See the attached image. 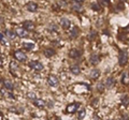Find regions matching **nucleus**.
Instances as JSON below:
<instances>
[{"mask_svg": "<svg viewBox=\"0 0 129 120\" xmlns=\"http://www.w3.org/2000/svg\"><path fill=\"white\" fill-rule=\"evenodd\" d=\"M96 37H97V32H96V31H92V32H89L88 40H90V41H93V40H94Z\"/></svg>", "mask_w": 129, "mask_h": 120, "instance_id": "25", "label": "nucleus"}, {"mask_svg": "<svg viewBox=\"0 0 129 120\" xmlns=\"http://www.w3.org/2000/svg\"><path fill=\"white\" fill-rule=\"evenodd\" d=\"M79 106H80V104L76 103V102H75V103H70L66 108V113H68V114L75 113V111H77V108H79Z\"/></svg>", "mask_w": 129, "mask_h": 120, "instance_id": "5", "label": "nucleus"}, {"mask_svg": "<svg viewBox=\"0 0 129 120\" xmlns=\"http://www.w3.org/2000/svg\"><path fill=\"white\" fill-rule=\"evenodd\" d=\"M33 104H35V106H37L38 108H40V109H43L46 106V102L42 99H36L33 101Z\"/></svg>", "mask_w": 129, "mask_h": 120, "instance_id": "7", "label": "nucleus"}, {"mask_svg": "<svg viewBox=\"0 0 129 120\" xmlns=\"http://www.w3.org/2000/svg\"><path fill=\"white\" fill-rule=\"evenodd\" d=\"M14 57L16 60H18L19 62H25L26 60H27V56H26V54L24 53V51H16L14 53Z\"/></svg>", "mask_w": 129, "mask_h": 120, "instance_id": "4", "label": "nucleus"}, {"mask_svg": "<svg viewBox=\"0 0 129 120\" xmlns=\"http://www.w3.org/2000/svg\"><path fill=\"white\" fill-rule=\"evenodd\" d=\"M28 65H29V68H31V69L35 70V71H42L43 70V64L41 62H39V61H37V60L30 61Z\"/></svg>", "mask_w": 129, "mask_h": 120, "instance_id": "2", "label": "nucleus"}, {"mask_svg": "<svg viewBox=\"0 0 129 120\" xmlns=\"http://www.w3.org/2000/svg\"><path fill=\"white\" fill-rule=\"evenodd\" d=\"M85 115H86V111H85V108H82L80 111H79V115H77L79 120H83V119H84Z\"/></svg>", "mask_w": 129, "mask_h": 120, "instance_id": "22", "label": "nucleus"}, {"mask_svg": "<svg viewBox=\"0 0 129 120\" xmlns=\"http://www.w3.org/2000/svg\"><path fill=\"white\" fill-rule=\"evenodd\" d=\"M99 61H100V58H99V56L96 55V54H94V55H92L90 57H89V62L92 63L93 65L98 64Z\"/></svg>", "mask_w": 129, "mask_h": 120, "instance_id": "12", "label": "nucleus"}, {"mask_svg": "<svg viewBox=\"0 0 129 120\" xmlns=\"http://www.w3.org/2000/svg\"><path fill=\"white\" fill-rule=\"evenodd\" d=\"M118 62H120V67H124V65L127 64L128 62V53L126 51H122L120 53V56H118Z\"/></svg>", "mask_w": 129, "mask_h": 120, "instance_id": "1", "label": "nucleus"}, {"mask_svg": "<svg viewBox=\"0 0 129 120\" xmlns=\"http://www.w3.org/2000/svg\"><path fill=\"white\" fill-rule=\"evenodd\" d=\"M122 83L124 85H128L129 84V77L127 73H123V77H122Z\"/></svg>", "mask_w": 129, "mask_h": 120, "instance_id": "21", "label": "nucleus"}, {"mask_svg": "<svg viewBox=\"0 0 129 120\" xmlns=\"http://www.w3.org/2000/svg\"><path fill=\"white\" fill-rule=\"evenodd\" d=\"M0 81H1V78H0Z\"/></svg>", "mask_w": 129, "mask_h": 120, "instance_id": "37", "label": "nucleus"}, {"mask_svg": "<svg viewBox=\"0 0 129 120\" xmlns=\"http://www.w3.org/2000/svg\"><path fill=\"white\" fill-rule=\"evenodd\" d=\"M3 40V34L2 33H0V41H2Z\"/></svg>", "mask_w": 129, "mask_h": 120, "instance_id": "35", "label": "nucleus"}, {"mask_svg": "<svg viewBox=\"0 0 129 120\" xmlns=\"http://www.w3.org/2000/svg\"><path fill=\"white\" fill-rule=\"evenodd\" d=\"M47 84L51 87H57L59 84L58 77L55 76V75H49V77H47Z\"/></svg>", "mask_w": 129, "mask_h": 120, "instance_id": "3", "label": "nucleus"}, {"mask_svg": "<svg viewBox=\"0 0 129 120\" xmlns=\"http://www.w3.org/2000/svg\"><path fill=\"white\" fill-rule=\"evenodd\" d=\"M70 71H71V73L74 74V75H79V74L81 73V69H80V67H79L77 64L72 65V67L70 68Z\"/></svg>", "mask_w": 129, "mask_h": 120, "instance_id": "15", "label": "nucleus"}, {"mask_svg": "<svg viewBox=\"0 0 129 120\" xmlns=\"http://www.w3.org/2000/svg\"><path fill=\"white\" fill-rule=\"evenodd\" d=\"M81 55H82V53H81L79 49H71L70 51H69V56H70L71 58H80Z\"/></svg>", "mask_w": 129, "mask_h": 120, "instance_id": "13", "label": "nucleus"}, {"mask_svg": "<svg viewBox=\"0 0 129 120\" xmlns=\"http://www.w3.org/2000/svg\"><path fill=\"white\" fill-rule=\"evenodd\" d=\"M59 3H60L62 7H66V5H67V2L65 1V0H60V1H59Z\"/></svg>", "mask_w": 129, "mask_h": 120, "instance_id": "31", "label": "nucleus"}, {"mask_svg": "<svg viewBox=\"0 0 129 120\" xmlns=\"http://www.w3.org/2000/svg\"><path fill=\"white\" fill-rule=\"evenodd\" d=\"M93 120H101V119H100V117H99V116L96 115V116L94 117V119H93Z\"/></svg>", "mask_w": 129, "mask_h": 120, "instance_id": "34", "label": "nucleus"}, {"mask_svg": "<svg viewBox=\"0 0 129 120\" xmlns=\"http://www.w3.org/2000/svg\"><path fill=\"white\" fill-rule=\"evenodd\" d=\"M102 2H104V3H106V4H110L111 0H102Z\"/></svg>", "mask_w": 129, "mask_h": 120, "instance_id": "33", "label": "nucleus"}, {"mask_svg": "<svg viewBox=\"0 0 129 120\" xmlns=\"http://www.w3.org/2000/svg\"><path fill=\"white\" fill-rule=\"evenodd\" d=\"M49 28L51 30H54V31H57V30H58V27H57V25H55V24H51V25L49 26Z\"/></svg>", "mask_w": 129, "mask_h": 120, "instance_id": "28", "label": "nucleus"}, {"mask_svg": "<svg viewBox=\"0 0 129 120\" xmlns=\"http://www.w3.org/2000/svg\"><path fill=\"white\" fill-rule=\"evenodd\" d=\"M92 8L95 10V11H99V10H100V7H99L97 3H93V4H92Z\"/></svg>", "mask_w": 129, "mask_h": 120, "instance_id": "29", "label": "nucleus"}, {"mask_svg": "<svg viewBox=\"0 0 129 120\" xmlns=\"http://www.w3.org/2000/svg\"><path fill=\"white\" fill-rule=\"evenodd\" d=\"M99 76H100V71L98 69H93L89 73V77L93 79H97Z\"/></svg>", "mask_w": 129, "mask_h": 120, "instance_id": "14", "label": "nucleus"}, {"mask_svg": "<svg viewBox=\"0 0 129 120\" xmlns=\"http://www.w3.org/2000/svg\"><path fill=\"white\" fill-rule=\"evenodd\" d=\"M60 26L63 28V29H68V28L71 26V23H70V21H69L68 18L62 17V18L60 19Z\"/></svg>", "mask_w": 129, "mask_h": 120, "instance_id": "10", "label": "nucleus"}, {"mask_svg": "<svg viewBox=\"0 0 129 120\" xmlns=\"http://www.w3.org/2000/svg\"><path fill=\"white\" fill-rule=\"evenodd\" d=\"M97 89H98L100 92H102L103 90H104V85H103L102 83H99L98 85H97Z\"/></svg>", "mask_w": 129, "mask_h": 120, "instance_id": "26", "label": "nucleus"}, {"mask_svg": "<svg viewBox=\"0 0 129 120\" xmlns=\"http://www.w3.org/2000/svg\"><path fill=\"white\" fill-rule=\"evenodd\" d=\"M72 9L74 10V11L79 12V13L83 11V9H82V5H81L80 3H76V2H73V3H72Z\"/></svg>", "mask_w": 129, "mask_h": 120, "instance_id": "19", "label": "nucleus"}, {"mask_svg": "<svg viewBox=\"0 0 129 120\" xmlns=\"http://www.w3.org/2000/svg\"><path fill=\"white\" fill-rule=\"evenodd\" d=\"M23 28L26 30H33L35 29V24L30 21H25L23 23Z\"/></svg>", "mask_w": 129, "mask_h": 120, "instance_id": "9", "label": "nucleus"}, {"mask_svg": "<svg viewBox=\"0 0 129 120\" xmlns=\"http://www.w3.org/2000/svg\"><path fill=\"white\" fill-rule=\"evenodd\" d=\"M77 34H79V28H77L76 26H74L70 32V38H76Z\"/></svg>", "mask_w": 129, "mask_h": 120, "instance_id": "20", "label": "nucleus"}, {"mask_svg": "<svg viewBox=\"0 0 129 120\" xmlns=\"http://www.w3.org/2000/svg\"><path fill=\"white\" fill-rule=\"evenodd\" d=\"M7 35L10 38V39H14V38L16 37V34H15V32H13L12 30H7Z\"/></svg>", "mask_w": 129, "mask_h": 120, "instance_id": "24", "label": "nucleus"}, {"mask_svg": "<svg viewBox=\"0 0 129 120\" xmlns=\"http://www.w3.org/2000/svg\"><path fill=\"white\" fill-rule=\"evenodd\" d=\"M15 34L19 38H27L28 37V31L26 29H24L23 27H18L15 30Z\"/></svg>", "mask_w": 129, "mask_h": 120, "instance_id": "6", "label": "nucleus"}, {"mask_svg": "<svg viewBox=\"0 0 129 120\" xmlns=\"http://www.w3.org/2000/svg\"><path fill=\"white\" fill-rule=\"evenodd\" d=\"M3 86H4V88L5 89H8V90H13L14 89V85H13L10 81H3Z\"/></svg>", "mask_w": 129, "mask_h": 120, "instance_id": "17", "label": "nucleus"}, {"mask_svg": "<svg viewBox=\"0 0 129 120\" xmlns=\"http://www.w3.org/2000/svg\"><path fill=\"white\" fill-rule=\"evenodd\" d=\"M26 8H27V10H28L29 12L35 13V12H37V10H38V4L35 2H28L27 5H26Z\"/></svg>", "mask_w": 129, "mask_h": 120, "instance_id": "11", "label": "nucleus"}, {"mask_svg": "<svg viewBox=\"0 0 129 120\" xmlns=\"http://www.w3.org/2000/svg\"><path fill=\"white\" fill-rule=\"evenodd\" d=\"M55 54H56V51H55L53 48H47V49H45V51H44V55L46 56L47 58L52 57V56H54Z\"/></svg>", "mask_w": 129, "mask_h": 120, "instance_id": "18", "label": "nucleus"}, {"mask_svg": "<svg viewBox=\"0 0 129 120\" xmlns=\"http://www.w3.org/2000/svg\"><path fill=\"white\" fill-rule=\"evenodd\" d=\"M10 69H11L12 71H15V70L18 69V64H17L15 61H11V62H10Z\"/></svg>", "mask_w": 129, "mask_h": 120, "instance_id": "23", "label": "nucleus"}, {"mask_svg": "<svg viewBox=\"0 0 129 120\" xmlns=\"http://www.w3.org/2000/svg\"><path fill=\"white\" fill-rule=\"evenodd\" d=\"M85 0H73V2H76V3H80V4H82L83 2H84Z\"/></svg>", "mask_w": 129, "mask_h": 120, "instance_id": "32", "label": "nucleus"}, {"mask_svg": "<svg viewBox=\"0 0 129 120\" xmlns=\"http://www.w3.org/2000/svg\"><path fill=\"white\" fill-rule=\"evenodd\" d=\"M23 47L25 49L30 51V49H32L33 47H35V44H33L32 42H24V43H23Z\"/></svg>", "mask_w": 129, "mask_h": 120, "instance_id": "16", "label": "nucleus"}, {"mask_svg": "<svg viewBox=\"0 0 129 120\" xmlns=\"http://www.w3.org/2000/svg\"><path fill=\"white\" fill-rule=\"evenodd\" d=\"M114 86H115L114 77H108V78L106 79V86H104V87L108 88V89H111V88H113Z\"/></svg>", "mask_w": 129, "mask_h": 120, "instance_id": "8", "label": "nucleus"}, {"mask_svg": "<svg viewBox=\"0 0 129 120\" xmlns=\"http://www.w3.org/2000/svg\"><path fill=\"white\" fill-rule=\"evenodd\" d=\"M98 102H99V99H95L94 101H93L92 105H93L94 107H97V106H98Z\"/></svg>", "mask_w": 129, "mask_h": 120, "instance_id": "30", "label": "nucleus"}, {"mask_svg": "<svg viewBox=\"0 0 129 120\" xmlns=\"http://www.w3.org/2000/svg\"><path fill=\"white\" fill-rule=\"evenodd\" d=\"M2 65V59H0V67Z\"/></svg>", "mask_w": 129, "mask_h": 120, "instance_id": "36", "label": "nucleus"}, {"mask_svg": "<svg viewBox=\"0 0 129 120\" xmlns=\"http://www.w3.org/2000/svg\"><path fill=\"white\" fill-rule=\"evenodd\" d=\"M27 97H28L29 99L33 100V101H35V100L37 99V95H36V94H35V93H33V92H29L28 94H27Z\"/></svg>", "mask_w": 129, "mask_h": 120, "instance_id": "27", "label": "nucleus"}]
</instances>
